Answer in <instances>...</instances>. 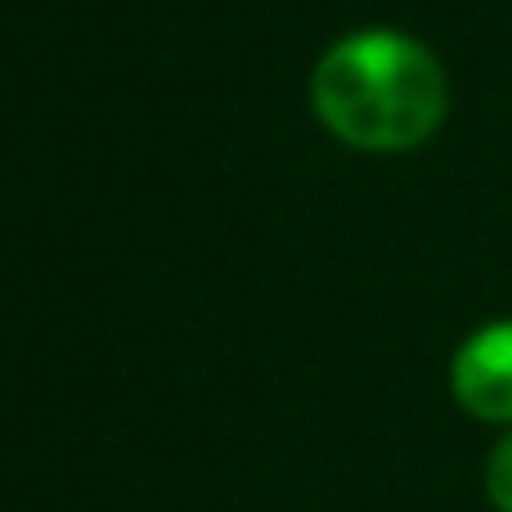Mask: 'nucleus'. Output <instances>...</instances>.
<instances>
[{"label":"nucleus","mask_w":512,"mask_h":512,"mask_svg":"<svg viewBox=\"0 0 512 512\" xmlns=\"http://www.w3.org/2000/svg\"><path fill=\"white\" fill-rule=\"evenodd\" d=\"M310 108L333 140L360 153L423 149L445 122L450 81L423 41L396 27H360L310 72Z\"/></svg>","instance_id":"nucleus-1"},{"label":"nucleus","mask_w":512,"mask_h":512,"mask_svg":"<svg viewBox=\"0 0 512 512\" xmlns=\"http://www.w3.org/2000/svg\"><path fill=\"white\" fill-rule=\"evenodd\" d=\"M450 391L477 423L512 427V319L481 324L450 360Z\"/></svg>","instance_id":"nucleus-2"},{"label":"nucleus","mask_w":512,"mask_h":512,"mask_svg":"<svg viewBox=\"0 0 512 512\" xmlns=\"http://www.w3.org/2000/svg\"><path fill=\"white\" fill-rule=\"evenodd\" d=\"M486 495L495 504V512H512V432L486 459Z\"/></svg>","instance_id":"nucleus-3"}]
</instances>
